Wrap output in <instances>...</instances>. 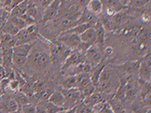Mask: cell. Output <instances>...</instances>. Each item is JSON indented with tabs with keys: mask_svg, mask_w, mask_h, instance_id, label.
Masks as SVG:
<instances>
[{
	"mask_svg": "<svg viewBox=\"0 0 151 113\" xmlns=\"http://www.w3.org/2000/svg\"><path fill=\"white\" fill-rule=\"evenodd\" d=\"M27 63L35 70H44L51 63L50 52L42 48H36L34 45L28 55Z\"/></svg>",
	"mask_w": 151,
	"mask_h": 113,
	"instance_id": "1",
	"label": "cell"
},
{
	"mask_svg": "<svg viewBox=\"0 0 151 113\" xmlns=\"http://www.w3.org/2000/svg\"><path fill=\"white\" fill-rule=\"evenodd\" d=\"M35 42L21 44L13 48V64L14 68H21L27 64L28 55L32 49Z\"/></svg>",
	"mask_w": 151,
	"mask_h": 113,
	"instance_id": "2",
	"label": "cell"
},
{
	"mask_svg": "<svg viewBox=\"0 0 151 113\" xmlns=\"http://www.w3.org/2000/svg\"><path fill=\"white\" fill-rule=\"evenodd\" d=\"M49 50L50 61L53 64H62L73 50L58 42H49Z\"/></svg>",
	"mask_w": 151,
	"mask_h": 113,
	"instance_id": "3",
	"label": "cell"
},
{
	"mask_svg": "<svg viewBox=\"0 0 151 113\" xmlns=\"http://www.w3.org/2000/svg\"><path fill=\"white\" fill-rule=\"evenodd\" d=\"M39 37H40V33L36 24H33L31 25L26 26L19 31L18 33L16 35V46L35 42L39 39Z\"/></svg>",
	"mask_w": 151,
	"mask_h": 113,
	"instance_id": "4",
	"label": "cell"
},
{
	"mask_svg": "<svg viewBox=\"0 0 151 113\" xmlns=\"http://www.w3.org/2000/svg\"><path fill=\"white\" fill-rule=\"evenodd\" d=\"M61 93L65 97V104L64 108L66 109L71 108L74 106L77 105L78 104L81 103L83 100V97L80 92V90L76 88L68 89H61Z\"/></svg>",
	"mask_w": 151,
	"mask_h": 113,
	"instance_id": "5",
	"label": "cell"
},
{
	"mask_svg": "<svg viewBox=\"0 0 151 113\" xmlns=\"http://www.w3.org/2000/svg\"><path fill=\"white\" fill-rule=\"evenodd\" d=\"M103 49H101L97 45L93 44L90 46L85 53V59L86 63L89 64L92 68L99 64L103 59Z\"/></svg>",
	"mask_w": 151,
	"mask_h": 113,
	"instance_id": "6",
	"label": "cell"
},
{
	"mask_svg": "<svg viewBox=\"0 0 151 113\" xmlns=\"http://www.w3.org/2000/svg\"><path fill=\"white\" fill-rule=\"evenodd\" d=\"M138 75H139V79L150 82L151 59L150 54L145 55V56L141 60L138 70Z\"/></svg>",
	"mask_w": 151,
	"mask_h": 113,
	"instance_id": "7",
	"label": "cell"
},
{
	"mask_svg": "<svg viewBox=\"0 0 151 113\" xmlns=\"http://www.w3.org/2000/svg\"><path fill=\"white\" fill-rule=\"evenodd\" d=\"M85 61H86L85 54H81L76 50H73L62 63L61 69L67 70L68 68H72L75 66L79 65L80 64L84 63Z\"/></svg>",
	"mask_w": 151,
	"mask_h": 113,
	"instance_id": "8",
	"label": "cell"
},
{
	"mask_svg": "<svg viewBox=\"0 0 151 113\" xmlns=\"http://www.w3.org/2000/svg\"><path fill=\"white\" fill-rule=\"evenodd\" d=\"M58 41L68 47L71 50H76L81 42L79 35L67 32H61V35L58 36Z\"/></svg>",
	"mask_w": 151,
	"mask_h": 113,
	"instance_id": "9",
	"label": "cell"
},
{
	"mask_svg": "<svg viewBox=\"0 0 151 113\" xmlns=\"http://www.w3.org/2000/svg\"><path fill=\"white\" fill-rule=\"evenodd\" d=\"M63 0H54L48 6L44 9L43 15L42 16V22L46 24L54 20L58 14L59 8Z\"/></svg>",
	"mask_w": 151,
	"mask_h": 113,
	"instance_id": "10",
	"label": "cell"
},
{
	"mask_svg": "<svg viewBox=\"0 0 151 113\" xmlns=\"http://www.w3.org/2000/svg\"><path fill=\"white\" fill-rule=\"evenodd\" d=\"M2 65L6 71V75L14 70L13 48L2 47Z\"/></svg>",
	"mask_w": 151,
	"mask_h": 113,
	"instance_id": "11",
	"label": "cell"
},
{
	"mask_svg": "<svg viewBox=\"0 0 151 113\" xmlns=\"http://www.w3.org/2000/svg\"><path fill=\"white\" fill-rule=\"evenodd\" d=\"M139 82L137 83L135 81L131 79V77L127 79L125 88V100L128 102H132L139 93Z\"/></svg>",
	"mask_w": 151,
	"mask_h": 113,
	"instance_id": "12",
	"label": "cell"
},
{
	"mask_svg": "<svg viewBox=\"0 0 151 113\" xmlns=\"http://www.w3.org/2000/svg\"><path fill=\"white\" fill-rule=\"evenodd\" d=\"M95 33H96V41L94 44L100 48H103L105 40H106V29L102 25L101 22L97 21L94 25Z\"/></svg>",
	"mask_w": 151,
	"mask_h": 113,
	"instance_id": "13",
	"label": "cell"
},
{
	"mask_svg": "<svg viewBox=\"0 0 151 113\" xmlns=\"http://www.w3.org/2000/svg\"><path fill=\"white\" fill-rule=\"evenodd\" d=\"M140 62H141V60L140 61L127 62V63H124L122 65L118 66L116 68L120 69L123 72L128 75V76H132L134 73L138 72Z\"/></svg>",
	"mask_w": 151,
	"mask_h": 113,
	"instance_id": "14",
	"label": "cell"
},
{
	"mask_svg": "<svg viewBox=\"0 0 151 113\" xmlns=\"http://www.w3.org/2000/svg\"><path fill=\"white\" fill-rule=\"evenodd\" d=\"M104 101H105V99H104L103 94H101V93L100 92L94 91L91 95L86 97L83 100L82 102L90 108H92L94 105H96L97 104L102 102Z\"/></svg>",
	"mask_w": 151,
	"mask_h": 113,
	"instance_id": "15",
	"label": "cell"
},
{
	"mask_svg": "<svg viewBox=\"0 0 151 113\" xmlns=\"http://www.w3.org/2000/svg\"><path fill=\"white\" fill-rule=\"evenodd\" d=\"M106 64L103 62V59H102V61L99 64H97L96 66H94L93 67L91 71V72H90V78H91V81L93 83L94 87H96V86L99 83V77H100V75H101V72L103 71L104 68L106 67Z\"/></svg>",
	"mask_w": 151,
	"mask_h": 113,
	"instance_id": "16",
	"label": "cell"
},
{
	"mask_svg": "<svg viewBox=\"0 0 151 113\" xmlns=\"http://www.w3.org/2000/svg\"><path fill=\"white\" fill-rule=\"evenodd\" d=\"M79 37L81 42L89 45L94 44L96 41V33H95L94 26L87 29L84 32H83L81 35H79Z\"/></svg>",
	"mask_w": 151,
	"mask_h": 113,
	"instance_id": "17",
	"label": "cell"
},
{
	"mask_svg": "<svg viewBox=\"0 0 151 113\" xmlns=\"http://www.w3.org/2000/svg\"><path fill=\"white\" fill-rule=\"evenodd\" d=\"M102 9H103V3L101 0H90L86 6V9L94 16L101 14L102 12Z\"/></svg>",
	"mask_w": 151,
	"mask_h": 113,
	"instance_id": "18",
	"label": "cell"
},
{
	"mask_svg": "<svg viewBox=\"0 0 151 113\" xmlns=\"http://www.w3.org/2000/svg\"><path fill=\"white\" fill-rule=\"evenodd\" d=\"M48 101L56 104V105L60 106V107H64L65 100L63 94L61 91L56 90V91L52 92L48 98Z\"/></svg>",
	"mask_w": 151,
	"mask_h": 113,
	"instance_id": "19",
	"label": "cell"
},
{
	"mask_svg": "<svg viewBox=\"0 0 151 113\" xmlns=\"http://www.w3.org/2000/svg\"><path fill=\"white\" fill-rule=\"evenodd\" d=\"M109 104L110 105L113 113H127V110L124 105L122 101H119L117 99L112 97L108 102Z\"/></svg>",
	"mask_w": 151,
	"mask_h": 113,
	"instance_id": "20",
	"label": "cell"
},
{
	"mask_svg": "<svg viewBox=\"0 0 151 113\" xmlns=\"http://www.w3.org/2000/svg\"><path fill=\"white\" fill-rule=\"evenodd\" d=\"M94 24L92 23H86V24H76L75 26H73V28H71L70 29L64 31V32L67 33H73V34H76V35H81L83 32H84L85 31L88 29L89 28L94 26Z\"/></svg>",
	"mask_w": 151,
	"mask_h": 113,
	"instance_id": "21",
	"label": "cell"
},
{
	"mask_svg": "<svg viewBox=\"0 0 151 113\" xmlns=\"http://www.w3.org/2000/svg\"><path fill=\"white\" fill-rule=\"evenodd\" d=\"M27 4H28V1L24 0V2L14 7V9L10 11L9 14L15 16H21L24 14H25L26 9H27Z\"/></svg>",
	"mask_w": 151,
	"mask_h": 113,
	"instance_id": "22",
	"label": "cell"
},
{
	"mask_svg": "<svg viewBox=\"0 0 151 113\" xmlns=\"http://www.w3.org/2000/svg\"><path fill=\"white\" fill-rule=\"evenodd\" d=\"M13 94V97L12 98L14 99V101H16L17 104H18L19 108H21V107L25 104L29 103V101H28V98L27 97V96L25 95V94H24L21 91H16L14 92Z\"/></svg>",
	"mask_w": 151,
	"mask_h": 113,
	"instance_id": "23",
	"label": "cell"
},
{
	"mask_svg": "<svg viewBox=\"0 0 151 113\" xmlns=\"http://www.w3.org/2000/svg\"><path fill=\"white\" fill-rule=\"evenodd\" d=\"M62 89H68L76 88V75H68V77L65 78L61 82Z\"/></svg>",
	"mask_w": 151,
	"mask_h": 113,
	"instance_id": "24",
	"label": "cell"
},
{
	"mask_svg": "<svg viewBox=\"0 0 151 113\" xmlns=\"http://www.w3.org/2000/svg\"><path fill=\"white\" fill-rule=\"evenodd\" d=\"M8 21H9L13 25L15 26L19 31L27 26L26 25V24L24 23V21H23V19L21 18V17H20V16H12V15L9 14Z\"/></svg>",
	"mask_w": 151,
	"mask_h": 113,
	"instance_id": "25",
	"label": "cell"
},
{
	"mask_svg": "<svg viewBox=\"0 0 151 113\" xmlns=\"http://www.w3.org/2000/svg\"><path fill=\"white\" fill-rule=\"evenodd\" d=\"M44 105L47 113H58L60 112H62V111L67 110L64 107L58 106L56 104H54L51 103V102H50V101L44 102Z\"/></svg>",
	"mask_w": 151,
	"mask_h": 113,
	"instance_id": "26",
	"label": "cell"
},
{
	"mask_svg": "<svg viewBox=\"0 0 151 113\" xmlns=\"http://www.w3.org/2000/svg\"><path fill=\"white\" fill-rule=\"evenodd\" d=\"M24 1V0H5L3 2V9L10 13V11L14 7L17 6V5H19Z\"/></svg>",
	"mask_w": 151,
	"mask_h": 113,
	"instance_id": "27",
	"label": "cell"
},
{
	"mask_svg": "<svg viewBox=\"0 0 151 113\" xmlns=\"http://www.w3.org/2000/svg\"><path fill=\"white\" fill-rule=\"evenodd\" d=\"M75 113H94L92 111V108L87 106L86 104L81 102L78 104L76 105V109Z\"/></svg>",
	"mask_w": 151,
	"mask_h": 113,
	"instance_id": "28",
	"label": "cell"
},
{
	"mask_svg": "<svg viewBox=\"0 0 151 113\" xmlns=\"http://www.w3.org/2000/svg\"><path fill=\"white\" fill-rule=\"evenodd\" d=\"M150 108H146V106H141L139 104L133 105L129 111H127V113H146Z\"/></svg>",
	"mask_w": 151,
	"mask_h": 113,
	"instance_id": "29",
	"label": "cell"
},
{
	"mask_svg": "<svg viewBox=\"0 0 151 113\" xmlns=\"http://www.w3.org/2000/svg\"><path fill=\"white\" fill-rule=\"evenodd\" d=\"M9 16V12L6 11V9L2 8L0 9V28L2 27L5 23L6 21L8 20Z\"/></svg>",
	"mask_w": 151,
	"mask_h": 113,
	"instance_id": "30",
	"label": "cell"
},
{
	"mask_svg": "<svg viewBox=\"0 0 151 113\" xmlns=\"http://www.w3.org/2000/svg\"><path fill=\"white\" fill-rule=\"evenodd\" d=\"M23 113H35V106L32 103H28L21 107Z\"/></svg>",
	"mask_w": 151,
	"mask_h": 113,
	"instance_id": "31",
	"label": "cell"
},
{
	"mask_svg": "<svg viewBox=\"0 0 151 113\" xmlns=\"http://www.w3.org/2000/svg\"><path fill=\"white\" fill-rule=\"evenodd\" d=\"M147 0H130V2H132V6L134 8H140L145 6Z\"/></svg>",
	"mask_w": 151,
	"mask_h": 113,
	"instance_id": "32",
	"label": "cell"
},
{
	"mask_svg": "<svg viewBox=\"0 0 151 113\" xmlns=\"http://www.w3.org/2000/svg\"><path fill=\"white\" fill-rule=\"evenodd\" d=\"M9 82V79L6 77L3 78L2 79L0 80V89L2 90L4 93H5V90H6L7 87H8Z\"/></svg>",
	"mask_w": 151,
	"mask_h": 113,
	"instance_id": "33",
	"label": "cell"
},
{
	"mask_svg": "<svg viewBox=\"0 0 151 113\" xmlns=\"http://www.w3.org/2000/svg\"><path fill=\"white\" fill-rule=\"evenodd\" d=\"M141 19L144 23H147V22L150 21V13L149 9H145L144 10L143 13L141 15Z\"/></svg>",
	"mask_w": 151,
	"mask_h": 113,
	"instance_id": "34",
	"label": "cell"
},
{
	"mask_svg": "<svg viewBox=\"0 0 151 113\" xmlns=\"http://www.w3.org/2000/svg\"><path fill=\"white\" fill-rule=\"evenodd\" d=\"M54 0H37L38 4L42 9H45Z\"/></svg>",
	"mask_w": 151,
	"mask_h": 113,
	"instance_id": "35",
	"label": "cell"
},
{
	"mask_svg": "<svg viewBox=\"0 0 151 113\" xmlns=\"http://www.w3.org/2000/svg\"><path fill=\"white\" fill-rule=\"evenodd\" d=\"M35 113H47L44 103H40L37 106H35Z\"/></svg>",
	"mask_w": 151,
	"mask_h": 113,
	"instance_id": "36",
	"label": "cell"
},
{
	"mask_svg": "<svg viewBox=\"0 0 151 113\" xmlns=\"http://www.w3.org/2000/svg\"><path fill=\"white\" fill-rule=\"evenodd\" d=\"M102 52H104V54L106 56H110L111 54L113 53V49L111 46H107Z\"/></svg>",
	"mask_w": 151,
	"mask_h": 113,
	"instance_id": "37",
	"label": "cell"
},
{
	"mask_svg": "<svg viewBox=\"0 0 151 113\" xmlns=\"http://www.w3.org/2000/svg\"><path fill=\"white\" fill-rule=\"evenodd\" d=\"M5 77H6V71H5L2 64H0V80L2 79Z\"/></svg>",
	"mask_w": 151,
	"mask_h": 113,
	"instance_id": "38",
	"label": "cell"
},
{
	"mask_svg": "<svg viewBox=\"0 0 151 113\" xmlns=\"http://www.w3.org/2000/svg\"><path fill=\"white\" fill-rule=\"evenodd\" d=\"M90 0H78V2H80V5H82V6H87V4L89 2Z\"/></svg>",
	"mask_w": 151,
	"mask_h": 113,
	"instance_id": "39",
	"label": "cell"
},
{
	"mask_svg": "<svg viewBox=\"0 0 151 113\" xmlns=\"http://www.w3.org/2000/svg\"><path fill=\"white\" fill-rule=\"evenodd\" d=\"M0 61H2V46L0 45Z\"/></svg>",
	"mask_w": 151,
	"mask_h": 113,
	"instance_id": "40",
	"label": "cell"
},
{
	"mask_svg": "<svg viewBox=\"0 0 151 113\" xmlns=\"http://www.w3.org/2000/svg\"><path fill=\"white\" fill-rule=\"evenodd\" d=\"M5 93L3 91H2V90H1V89H0V100H1V99H2V96H3V94H4Z\"/></svg>",
	"mask_w": 151,
	"mask_h": 113,
	"instance_id": "41",
	"label": "cell"
},
{
	"mask_svg": "<svg viewBox=\"0 0 151 113\" xmlns=\"http://www.w3.org/2000/svg\"><path fill=\"white\" fill-rule=\"evenodd\" d=\"M13 113H23V112L21 110V108H19L18 110H17L16 112H13Z\"/></svg>",
	"mask_w": 151,
	"mask_h": 113,
	"instance_id": "42",
	"label": "cell"
},
{
	"mask_svg": "<svg viewBox=\"0 0 151 113\" xmlns=\"http://www.w3.org/2000/svg\"><path fill=\"white\" fill-rule=\"evenodd\" d=\"M2 8H3V4L2 2H0V9H2Z\"/></svg>",
	"mask_w": 151,
	"mask_h": 113,
	"instance_id": "43",
	"label": "cell"
},
{
	"mask_svg": "<svg viewBox=\"0 0 151 113\" xmlns=\"http://www.w3.org/2000/svg\"><path fill=\"white\" fill-rule=\"evenodd\" d=\"M146 113H151V111H150V109H149V110L147 111V112H146Z\"/></svg>",
	"mask_w": 151,
	"mask_h": 113,
	"instance_id": "44",
	"label": "cell"
},
{
	"mask_svg": "<svg viewBox=\"0 0 151 113\" xmlns=\"http://www.w3.org/2000/svg\"><path fill=\"white\" fill-rule=\"evenodd\" d=\"M5 0H0V2H2V4H3V2H4Z\"/></svg>",
	"mask_w": 151,
	"mask_h": 113,
	"instance_id": "45",
	"label": "cell"
},
{
	"mask_svg": "<svg viewBox=\"0 0 151 113\" xmlns=\"http://www.w3.org/2000/svg\"><path fill=\"white\" fill-rule=\"evenodd\" d=\"M65 110L62 111V112H58V113H65Z\"/></svg>",
	"mask_w": 151,
	"mask_h": 113,
	"instance_id": "46",
	"label": "cell"
}]
</instances>
